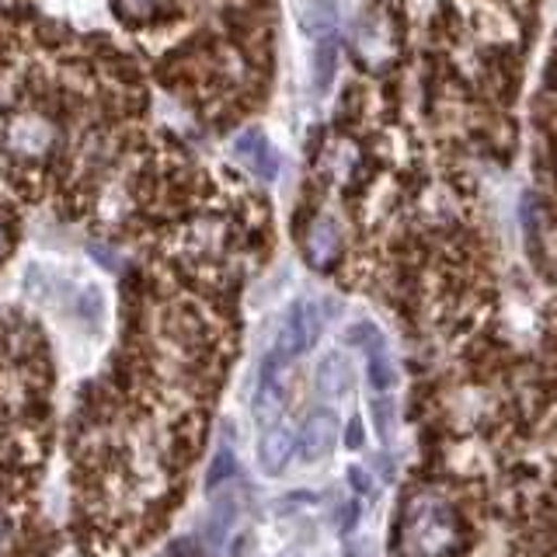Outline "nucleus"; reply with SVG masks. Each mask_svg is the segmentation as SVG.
Instances as JSON below:
<instances>
[{"label":"nucleus","instance_id":"1","mask_svg":"<svg viewBox=\"0 0 557 557\" xmlns=\"http://www.w3.org/2000/svg\"><path fill=\"white\" fill-rule=\"evenodd\" d=\"M463 547V522L457 509L440 495H418L400 527L405 557H453Z\"/></svg>","mask_w":557,"mask_h":557},{"label":"nucleus","instance_id":"2","mask_svg":"<svg viewBox=\"0 0 557 557\" xmlns=\"http://www.w3.org/2000/svg\"><path fill=\"white\" fill-rule=\"evenodd\" d=\"M60 119L49 115L42 109H22L11 112L0 126V150H4L11 161H25V164H39L46 157L57 153L60 147Z\"/></svg>","mask_w":557,"mask_h":557},{"label":"nucleus","instance_id":"3","mask_svg":"<svg viewBox=\"0 0 557 557\" xmlns=\"http://www.w3.org/2000/svg\"><path fill=\"white\" fill-rule=\"evenodd\" d=\"M342 248H345V237H342V226L335 216H313L307 234H304V258L310 269L318 272H331L335 269V261L342 258Z\"/></svg>","mask_w":557,"mask_h":557},{"label":"nucleus","instance_id":"4","mask_svg":"<svg viewBox=\"0 0 557 557\" xmlns=\"http://www.w3.org/2000/svg\"><path fill=\"white\" fill-rule=\"evenodd\" d=\"M356 57L362 63H387L391 60V52H394V35H391V22H387V14L383 11H370V14H362L359 17V25H356Z\"/></svg>","mask_w":557,"mask_h":557},{"label":"nucleus","instance_id":"5","mask_svg":"<svg viewBox=\"0 0 557 557\" xmlns=\"http://www.w3.org/2000/svg\"><path fill=\"white\" fill-rule=\"evenodd\" d=\"M335 435H338V418L335 411L327 408H318L307 414V422L296 435V453H300L304 463H318L324 460L331 449H335Z\"/></svg>","mask_w":557,"mask_h":557},{"label":"nucleus","instance_id":"6","mask_svg":"<svg viewBox=\"0 0 557 557\" xmlns=\"http://www.w3.org/2000/svg\"><path fill=\"white\" fill-rule=\"evenodd\" d=\"M234 157L240 161L244 171H251L255 178H261V182H272L278 174V164H283V161H278V150L258 129H244L234 139Z\"/></svg>","mask_w":557,"mask_h":557},{"label":"nucleus","instance_id":"7","mask_svg":"<svg viewBox=\"0 0 557 557\" xmlns=\"http://www.w3.org/2000/svg\"><path fill=\"white\" fill-rule=\"evenodd\" d=\"M296 453V435L286 425H272L258 443V467L265 470L269 478H278L286 470V463Z\"/></svg>","mask_w":557,"mask_h":557},{"label":"nucleus","instance_id":"8","mask_svg":"<svg viewBox=\"0 0 557 557\" xmlns=\"http://www.w3.org/2000/svg\"><path fill=\"white\" fill-rule=\"evenodd\" d=\"M293 14L304 35L321 39V35H331V28L338 25L342 0H293Z\"/></svg>","mask_w":557,"mask_h":557},{"label":"nucleus","instance_id":"9","mask_svg":"<svg viewBox=\"0 0 557 557\" xmlns=\"http://www.w3.org/2000/svg\"><path fill=\"white\" fill-rule=\"evenodd\" d=\"M352 387V366H348L345 352H327L318 366V391L324 397H342Z\"/></svg>","mask_w":557,"mask_h":557},{"label":"nucleus","instance_id":"10","mask_svg":"<svg viewBox=\"0 0 557 557\" xmlns=\"http://www.w3.org/2000/svg\"><path fill=\"white\" fill-rule=\"evenodd\" d=\"M234 519H237V502L226 498V495L216 498L213 502V516H209V522H206V544H209V550H220L226 530L234 527Z\"/></svg>","mask_w":557,"mask_h":557},{"label":"nucleus","instance_id":"11","mask_svg":"<svg viewBox=\"0 0 557 557\" xmlns=\"http://www.w3.org/2000/svg\"><path fill=\"white\" fill-rule=\"evenodd\" d=\"M366 356H370V359H366V370H370V383H373L376 391H391V387H394V380H397V373H394L391 352L383 348V338L366 348Z\"/></svg>","mask_w":557,"mask_h":557},{"label":"nucleus","instance_id":"12","mask_svg":"<svg viewBox=\"0 0 557 557\" xmlns=\"http://www.w3.org/2000/svg\"><path fill=\"white\" fill-rule=\"evenodd\" d=\"M335 66H338V42L324 39L318 49V60H313V87L318 91H327L331 81H335Z\"/></svg>","mask_w":557,"mask_h":557},{"label":"nucleus","instance_id":"13","mask_svg":"<svg viewBox=\"0 0 557 557\" xmlns=\"http://www.w3.org/2000/svg\"><path fill=\"white\" fill-rule=\"evenodd\" d=\"M237 474V457L226 446H220L213 453V463H209V474H206V487L213 492V487H220L223 481H231Z\"/></svg>","mask_w":557,"mask_h":557},{"label":"nucleus","instance_id":"14","mask_svg":"<svg viewBox=\"0 0 557 557\" xmlns=\"http://www.w3.org/2000/svg\"><path fill=\"white\" fill-rule=\"evenodd\" d=\"M101 310H104V300L98 289H87L81 300H77V313L87 321V324H98L101 321Z\"/></svg>","mask_w":557,"mask_h":557},{"label":"nucleus","instance_id":"15","mask_svg":"<svg viewBox=\"0 0 557 557\" xmlns=\"http://www.w3.org/2000/svg\"><path fill=\"white\" fill-rule=\"evenodd\" d=\"M119 11L126 17H147L157 11V0H119Z\"/></svg>","mask_w":557,"mask_h":557},{"label":"nucleus","instance_id":"16","mask_svg":"<svg viewBox=\"0 0 557 557\" xmlns=\"http://www.w3.org/2000/svg\"><path fill=\"white\" fill-rule=\"evenodd\" d=\"M362 443H366L362 418H352V422H348V429H345V446L348 449H362Z\"/></svg>","mask_w":557,"mask_h":557},{"label":"nucleus","instance_id":"17","mask_svg":"<svg viewBox=\"0 0 557 557\" xmlns=\"http://www.w3.org/2000/svg\"><path fill=\"white\" fill-rule=\"evenodd\" d=\"M348 484H352L359 495H370L373 492V481H370V474H366L362 467H348Z\"/></svg>","mask_w":557,"mask_h":557},{"label":"nucleus","instance_id":"18","mask_svg":"<svg viewBox=\"0 0 557 557\" xmlns=\"http://www.w3.org/2000/svg\"><path fill=\"white\" fill-rule=\"evenodd\" d=\"M376 429H380V435H391V405L387 400H376Z\"/></svg>","mask_w":557,"mask_h":557},{"label":"nucleus","instance_id":"19","mask_svg":"<svg viewBox=\"0 0 557 557\" xmlns=\"http://www.w3.org/2000/svg\"><path fill=\"white\" fill-rule=\"evenodd\" d=\"M171 557H199V547L191 544V540H182V544H174Z\"/></svg>","mask_w":557,"mask_h":557},{"label":"nucleus","instance_id":"20","mask_svg":"<svg viewBox=\"0 0 557 557\" xmlns=\"http://www.w3.org/2000/svg\"><path fill=\"white\" fill-rule=\"evenodd\" d=\"M8 251H11V234H8V226L0 223V261L8 258Z\"/></svg>","mask_w":557,"mask_h":557}]
</instances>
